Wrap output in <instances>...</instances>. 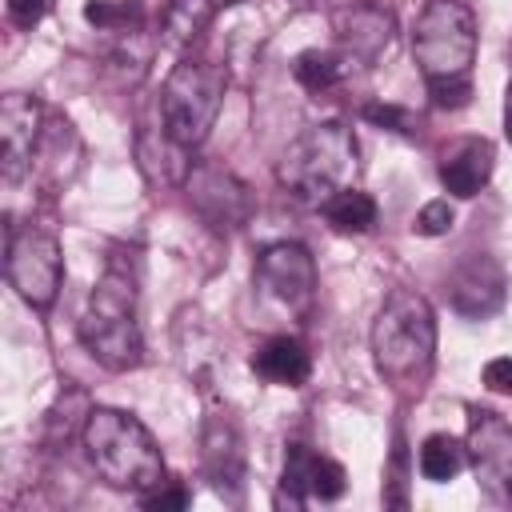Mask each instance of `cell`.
Returning a JSON list of instances; mask_svg holds the SVG:
<instances>
[{
  "label": "cell",
  "instance_id": "24",
  "mask_svg": "<svg viewBox=\"0 0 512 512\" xmlns=\"http://www.w3.org/2000/svg\"><path fill=\"white\" fill-rule=\"evenodd\" d=\"M84 20H88L96 32L128 36V32H140L144 8H140V0H88V4H84Z\"/></svg>",
  "mask_w": 512,
  "mask_h": 512
},
{
  "label": "cell",
  "instance_id": "28",
  "mask_svg": "<svg viewBox=\"0 0 512 512\" xmlns=\"http://www.w3.org/2000/svg\"><path fill=\"white\" fill-rule=\"evenodd\" d=\"M480 380H484L488 392L512 396V356H496V360H488L484 372H480Z\"/></svg>",
  "mask_w": 512,
  "mask_h": 512
},
{
  "label": "cell",
  "instance_id": "26",
  "mask_svg": "<svg viewBox=\"0 0 512 512\" xmlns=\"http://www.w3.org/2000/svg\"><path fill=\"white\" fill-rule=\"evenodd\" d=\"M452 220H456V216H452V204H448V200H428V204L416 212V224H412V228H416L420 236H444V232L452 228Z\"/></svg>",
  "mask_w": 512,
  "mask_h": 512
},
{
  "label": "cell",
  "instance_id": "11",
  "mask_svg": "<svg viewBox=\"0 0 512 512\" xmlns=\"http://www.w3.org/2000/svg\"><path fill=\"white\" fill-rule=\"evenodd\" d=\"M44 136V108L36 96L8 92L0 100V176L8 184L24 180L32 172L36 144Z\"/></svg>",
  "mask_w": 512,
  "mask_h": 512
},
{
  "label": "cell",
  "instance_id": "17",
  "mask_svg": "<svg viewBox=\"0 0 512 512\" xmlns=\"http://www.w3.org/2000/svg\"><path fill=\"white\" fill-rule=\"evenodd\" d=\"M136 156H140V172H144L152 184H184L188 172H192L188 148L176 144L160 120L140 128V136H136Z\"/></svg>",
  "mask_w": 512,
  "mask_h": 512
},
{
  "label": "cell",
  "instance_id": "3",
  "mask_svg": "<svg viewBox=\"0 0 512 512\" xmlns=\"http://www.w3.org/2000/svg\"><path fill=\"white\" fill-rule=\"evenodd\" d=\"M80 444L108 488L144 496L156 484H164V456L152 432L124 408H92Z\"/></svg>",
  "mask_w": 512,
  "mask_h": 512
},
{
  "label": "cell",
  "instance_id": "1",
  "mask_svg": "<svg viewBox=\"0 0 512 512\" xmlns=\"http://www.w3.org/2000/svg\"><path fill=\"white\" fill-rule=\"evenodd\" d=\"M372 360L400 396L424 392L436 364V316L420 292L396 288L384 296L372 320Z\"/></svg>",
  "mask_w": 512,
  "mask_h": 512
},
{
  "label": "cell",
  "instance_id": "6",
  "mask_svg": "<svg viewBox=\"0 0 512 512\" xmlns=\"http://www.w3.org/2000/svg\"><path fill=\"white\" fill-rule=\"evenodd\" d=\"M412 56L424 84L468 80L476 60V16L468 0H428L412 28Z\"/></svg>",
  "mask_w": 512,
  "mask_h": 512
},
{
  "label": "cell",
  "instance_id": "15",
  "mask_svg": "<svg viewBox=\"0 0 512 512\" xmlns=\"http://www.w3.org/2000/svg\"><path fill=\"white\" fill-rule=\"evenodd\" d=\"M448 296H452V308L464 316V320H488L500 304H504V268L492 260V256H468L464 264H456L452 280H448Z\"/></svg>",
  "mask_w": 512,
  "mask_h": 512
},
{
  "label": "cell",
  "instance_id": "22",
  "mask_svg": "<svg viewBox=\"0 0 512 512\" xmlns=\"http://www.w3.org/2000/svg\"><path fill=\"white\" fill-rule=\"evenodd\" d=\"M324 216H328V224H332L336 232L360 236V232H368V228L376 224V200H372L368 192H360L356 184H348V188H340V192L324 204Z\"/></svg>",
  "mask_w": 512,
  "mask_h": 512
},
{
  "label": "cell",
  "instance_id": "10",
  "mask_svg": "<svg viewBox=\"0 0 512 512\" xmlns=\"http://www.w3.org/2000/svg\"><path fill=\"white\" fill-rule=\"evenodd\" d=\"M184 192H188V204L200 212V220L212 224L216 232H232V228L248 224V216H252L248 184L220 164L196 160L188 180H184Z\"/></svg>",
  "mask_w": 512,
  "mask_h": 512
},
{
  "label": "cell",
  "instance_id": "9",
  "mask_svg": "<svg viewBox=\"0 0 512 512\" xmlns=\"http://www.w3.org/2000/svg\"><path fill=\"white\" fill-rule=\"evenodd\" d=\"M464 448L476 484L496 504H512V424L492 408H472Z\"/></svg>",
  "mask_w": 512,
  "mask_h": 512
},
{
  "label": "cell",
  "instance_id": "23",
  "mask_svg": "<svg viewBox=\"0 0 512 512\" xmlns=\"http://www.w3.org/2000/svg\"><path fill=\"white\" fill-rule=\"evenodd\" d=\"M464 464H468V448L460 440H452L448 432H432L420 444V476L432 484H448Z\"/></svg>",
  "mask_w": 512,
  "mask_h": 512
},
{
  "label": "cell",
  "instance_id": "31",
  "mask_svg": "<svg viewBox=\"0 0 512 512\" xmlns=\"http://www.w3.org/2000/svg\"><path fill=\"white\" fill-rule=\"evenodd\" d=\"M504 132L512 140V84H508V96H504Z\"/></svg>",
  "mask_w": 512,
  "mask_h": 512
},
{
  "label": "cell",
  "instance_id": "25",
  "mask_svg": "<svg viewBox=\"0 0 512 512\" xmlns=\"http://www.w3.org/2000/svg\"><path fill=\"white\" fill-rule=\"evenodd\" d=\"M364 120L368 124H376V128H388V132H412L416 128V120H412V112L408 108H400V104H364Z\"/></svg>",
  "mask_w": 512,
  "mask_h": 512
},
{
  "label": "cell",
  "instance_id": "4",
  "mask_svg": "<svg viewBox=\"0 0 512 512\" xmlns=\"http://www.w3.org/2000/svg\"><path fill=\"white\" fill-rule=\"evenodd\" d=\"M80 340L88 356L108 372H132L144 360V336L136 324V276L116 260L88 292L80 312Z\"/></svg>",
  "mask_w": 512,
  "mask_h": 512
},
{
  "label": "cell",
  "instance_id": "20",
  "mask_svg": "<svg viewBox=\"0 0 512 512\" xmlns=\"http://www.w3.org/2000/svg\"><path fill=\"white\" fill-rule=\"evenodd\" d=\"M92 408H96V404H92V396H88L84 388L64 384L60 396H56V404H52L48 416H44V440H48V444H64L68 436L84 432Z\"/></svg>",
  "mask_w": 512,
  "mask_h": 512
},
{
  "label": "cell",
  "instance_id": "8",
  "mask_svg": "<svg viewBox=\"0 0 512 512\" xmlns=\"http://www.w3.org/2000/svg\"><path fill=\"white\" fill-rule=\"evenodd\" d=\"M252 276H256V288L292 316H304L316 300V264H312V252L296 240L264 244Z\"/></svg>",
  "mask_w": 512,
  "mask_h": 512
},
{
  "label": "cell",
  "instance_id": "13",
  "mask_svg": "<svg viewBox=\"0 0 512 512\" xmlns=\"http://www.w3.org/2000/svg\"><path fill=\"white\" fill-rule=\"evenodd\" d=\"M344 488H348V476L332 456H320L304 444H288L284 472H280V500L300 508L308 500H340Z\"/></svg>",
  "mask_w": 512,
  "mask_h": 512
},
{
  "label": "cell",
  "instance_id": "27",
  "mask_svg": "<svg viewBox=\"0 0 512 512\" xmlns=\"http://www.w3.org/2000/svg\"><path fill=\"white\" fill-rule=\"evenodd\" d=\"M428 96L436 108H464L472 100V76L468 80H436V84H428Z\"/></svg>",
  "mask_w": 512,
  "mask_h": 512
},
{
  "label": "cell",
  "instance_id": "5",
  "mask_svg": "<svg viewBox=\"0 0 512 512\" xmlns=\"http://www.w3.org/2000/svg\"><path fill=\"white\" fill-rule=\"evenodd\" d=\"M224 88H228V76L220 64L204 56H180L160 88V124L168 128V136L188 152L200 148L220 116Z\"/></svg>",
  "mask_w": 512,
  "mask_h": 512
},
{
  "label": "cell",
  "instance_id": "19",
  "mask_svg": "<svg viewBox=\"0 0 512 512\" xmlns=\"http://www.w3.org/2000/svg\"><path fill=\"white\" fill-rule=\"evenodd\" d=\"M348 68H352V60L340 48H304L292 64V76L308 92H328L348 76Z\"/></svg>",
  "mask_w": 512,
  "mask_h": 512
},
{
  "label": "cell",
  "instance_id": "16",
  "mask_svg": "<svg viewBox=\"0 0 512 512\" xmlns=\"http://www.w3.org/2000/svg\"><path fill=\"white\" fill-rule=\"evenodd\" d=\"M492 168H496V152L488 140H460L440 160V184H444V192L468 200L492 180Z\"/></svg>",
  "mask_w": 512,
  "mask_h": 512
},
{
  "label": "cell",
  "instance_id": "21",
  "mask_svg": "<svg viewBox=\"0 0 512 512\" xmlns=\"http://www.w3.org/2000/svg\"><path fill=\"white\" fill-rule=\"evenodd\" d=\"M216 4L212 0H168L164 8V44L172 52H184L200 40V32L208 28Z\"/></svg>",
  "mask_w": 512,
  "mask_h": 512
},
{
  "label": "cell",
  "instance_id": "32",
  "mask_svg": "<svg viewBox=\"0 0 512 512\" xmlns=\"http://www.w3.org/2000/svg\"><path fill=\"white\" fill-rule=\"evenodd\" d=\"M292 8H304V12H312V8H324V0H288Z\"/></svg>",
  "mask_w": 512,
  "mask_h": 512
},
{
  "label": "cell",
  "instance_id": "14",
  "mask_svg": "<svg viewBox=\"0 0 512 512\" xmlns=\"http://www.w3.org/2000/svg\"><path fill=\"white\" fill-rule=\"evenodd\" d=\"M200 464L220 496H236L244 484V440L228 412H212L200 428Z\"/></svg>",
  "mask_w": 512,
  "mask_h": 512
},
{
  "label": "cell",
  "instance_id": "12",
  "mask_svg": "<svg viewBox=\"0 0 512 512\" xmlns=\"http://www.w3.org/2000/svg\"><path fill=\"white\" fill-rule=\"evenodd\" d=\"M332 32H336V48L352 60L372 68L396 40V16L380 4H348L332 12Z\"/></svg>",
  "mask_w": 512,
  "mask_h": 512
},
{
  "label": "cell",
  "instance_id": "18",
  "mask_svg": "<svg viewBox=\"0 0 512 512\" xmlns=\"http://www.w3.org/2000/svg\"><path fill=\"white\" fill-rule=\"evenodd\" d=\"M252 372L280 388H300L312 372V356L296 336H272L252 352Z\"/></svg>",
  "mask_w": 512,
  "mask_h": 512
},
{
  "label": "cell",
  "instance_id": "33",
  "mask_svg": "<svg viewBox=\"0 0 512 512\" xmlns=\"http://www.w3.org/2000/svg\"><path fill=\"white\" fill-rule=\"evenodd\" d=\"M212 4H216V8H224V4H240V0H212Z\"/></svg>",
  "mask_w": 512,
  "mask_h": 512
},
{
  "label": "cell",
  "instance_id": "29",
  "mask_svg": "<svg viewBox=\"0 0 512 512\" xmlns=\"http://www.w3.org/2000/svg\"><path fill=\"white\" fill-rule=\"evenodd\" d=\"M140 500H144V508L164 512V508H188V504H192V492H188V488H164V484H156V488L144 492Z\"/></svg>",
  "mask_w": 512,
  "mask_h": 512
},
{
  "label": "cell",
  "instance_id": "7",
  "mask_svg": "<svg viewBox=\"0 0 512 512\" xmlns=\"http://www.w3.org/2000/svg\"><path fill=\"white\" fill-rule=\"evenodd\" d=\"M8 284L16 288V296L32 308H52V300L60 296V280H64V256H60V240L48 228H20L8 236Z\"/></svg>",
  "mask_w": 512,
  "mask_h": 512
},
{
  "label": "cell",
  "instance_id": "2",
  "mask_svg": "<svg viewBox=\"0 0 512 512\" xmlns=\"http://www.w3.org/2000/svg\"><path fill=\"white\" fill-rule=\"evenodd\" d=\"M360 160H356V136L340 120H320L304 128L280 156L276 180L280 188L308 208H324L340 188L352 184Z\"/></svg>",
  "mask_w": 512,
  "mask_h": 512
},
{
  "label": "cell",
  "instance_id": "30",
  "mask_svg": "<svg viewBox=\"0 0 512 512\" xmlns=\"http://www.w3.org/2000/svg\"><path fill=\"white\" fill-rule=\"evenodd\" d=\"M48 12V0H8V16L16 28H32L40 24V16Z\"/></svg>",
  "mask_w": 512,
  "mask_h": 512
}]
</instances>
